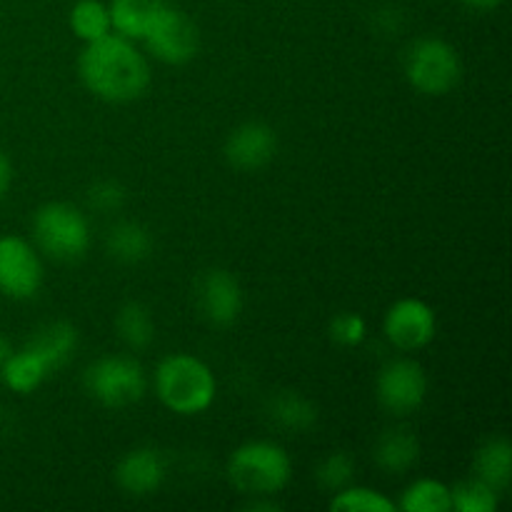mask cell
Segmentation results:
<instances>
[{"label":"cell","instance_id":"19","mask_svg":"<svg viewBox=\"0 0 512 512\" xmlns=\"http://www.w3.org/2000/svg\"><path fill=\"white\" fill-rule=\"evenodd\" d=\"M420 445L410 430H388L375 445V460L388 473H405L418 460Z\"/></svg>","mask_w":512,"mask_h":512},{"label":"cell","instance_id":"32","mask_svg":"<svg viewBox=\"0 0 512 512\" xmlns=\"http://www.w3.org/2000/svg\"><path fill=\"white\" fill-rule=\"evenodd\" d=\"M248 510H280V505H275V503H250L248 505Z\"/></svg>","mask_w":512,"mask_h":512},{"label":"cell","instance_id":"15","mask_svg":"<svg viewBox=\"0 0 512 512\" xmlns=\"http://www.w3.org/2000/svg\"><path fill=\"white\" fill-rule=\"evenodd\" d=\"M28 345L43 358L48 370H58L73 358L75 348H78V330L70 323H50L38 330V335Z\"/></svg>","mask_w":512,"mask_h":512},{"label":"cell","instance_id":"17","mask_svg":"<svg viewBox=\"0 0 512 512\" xmlns=\"http://www.w3.org/2000/svg\"><path fill=\"white\" fill-rule=\"evenodd\" d=\"M512 448L505 438H493L475 455V473L478 480L488 483L490 488L503 493L512 478Z\"/></svg>","mask_w":512,"mask_h":512},{"label":"cell","instance_id":"20","mask_svg":"<svg viewBox=\"0 0 512 512\" xmlns=\"http://www.w3.org/2000/svg\"><path fill=\"white\" fill-rule=\"evenodd\" d=\"M400 508L405 512H448L453 510V498H450V488L440 480L423 478L415 480L408 490L403 493Z\"/></svg>","mask_w":512,"mask_h":512},{"label":"cell","instance_id":"7","mask_svg":"<svg viewBox=\"0 0 512 512\" xmlns=\"http://www.w3.org/2000/svg\"><path fill=\"white\" fill-rule=\"evenodd\" d=\"M143 40L150 53H153V58L170 65H183L198 53L200 33L193 18L165 3L163 10L150 23V28L145 30Z\"/></svg>","mask_w":512,"mask_h":512},{"label":"cell","instance_id":"24","mask_svg":"<svg viewBox=\"0 0 512 512\" xmlns=\"http://www.w3.org/2000/svg\"><path fill=\"white\" fill-rule=\"evenodd\" d=\"M330 510L335 512H393V500L385 498L383 493L370 488H355V485H345L338 490L333 500H330Z\"/></svg>","mask_w":512,"mask_h":512},{"label":"cell","instance_id":"13","mask_svg":"<svg viewBox=\"0 0 512 512\" xmlns=\"http://www.w3.org/2000/svg\"><path fill=\"white\" fill-rule=\"evenodd\" d=\"M118 485L128 495L143 498V495L155 493L165 478V460L158 450L138 448L125 455L115 470Z\"/></svg>","mask_w":512,"mask_h":512},{"label":"cell","instance_id":"5","mask_svg":"<svg viewBox=\"0 0 512 512\" xmlns=\"http://www.w3.org/2000/svg\"><path fill=\"white\" fill-rule=\"evenodd\" d=\"M85 390L105 408H125L143 398L148 380L138 360L128 355H108L85 370Z\"/></svg>","mask_w":512,"mask_h":512},{"label":"cell","instance_id":"6","mask_svg":"<svg viewBox=\"0 0 512 512\" xmlns=\"http://www.w3.org/2000/svg\"><path fill=\"white\" fill-rule=\"evenodd\" d=\"M460 58L450 43L440 38H420L405 55V75L410 85L425 95H445L458 85Z\"/></svg>","mask_w":512,"mask_h":512},{"label":"cell","instance_id":"9","mask_svg":"<svg viewBox=\"0 0 512 512\" xmlns=\"http://www.w3.org/2000/svg\"><path fill=\"white\" fill-rule=\"evenodd\" d=\"M425 393H428V378L415 360L398 358L380 370L378 400L388 413H415L423 405Z\"/></svg>","mask_w":512,"mask_h":512},{"label":"cell","instance_id":"22","mask_svg":"<svg viewBox=\"0 0 512 512\" xmlns=\"http://www.w3.org/2000/svg\"><path fill=\"white\" fill-rule=\"evenodd\" d=\"M118 333L128 348H148L155 338V325L153 318H150V310L140 303L123 305L118 313Z\"/></svg>","mask_w":512,"mask_h":512},{"label":"cell","instance_id":"14","mask_svg":"<svg viewBox=\"0 0 512 512\" xmlns=\"http://www.w3.org/2000/svg\"><path fill=\"white\" fill-rule=\"evenodd\" d=\"M165 0H110V25L128 40H143L145 30L163 10Z\"/></svg>","mask_w":512,"mask_h":512},{"label":"cell","instance_id":"28","mask_svg":"<svg viewBox=\"0 0 512 512\" xmlns=\"http://www.w3.org/2000/svg\"><path fill=\"white\" fill-rule=\"evenodd\" d=\"M90 208H95L98 213H113V210H120L125 203V190L120 188L115 180H100L90 188Z\"/></svg>","mask_w":512,"mask_h":512},{"label":"cell","instance_id":"26","mask_svg":"<svg viewBox=\"0 0 512 512\" xmlns=\"http://www.w3.org/2000/svg\"><path fill=\"white\" fill-rule=\"evenodd\" d=\"M355 473V463L348 453H333L320 463L318 468V483L323 485L325 490H343L345 485H350Z\"/></svg>","mask_w":512,"mask_h":512},{"label":"cell","instance_id":"10","mask_svg":"<svg viewBox=\"0 0 512 512\" xmlns=\"http://www.w3.org/2000/svg\"><path fill=\"white\" fill-rule=\"evenodd\" d=\"M385 335L400 350H418L435 338V313L425 300L403 298L385 315Z\"/></svg>","mask_w":512,"mask_h":512},{"label":"cell","instance_id":"2","mask_svg":"<svg viewBox=\"0 0 512 512\" xmlns=\"http://www.w3.org/2000/svg\"><path fill=\"white\" fill-rule=\"evenodd\" d=\"M155 393L173 413L198 415L213 405L215 375L193 355H170L155 370Z\"/></svg>","mask_w":512,"mask_h":512},{"label":"cell","instance_id":"16","mask_svg":"<svg viewBox=\"0 0 512 512\" xmlns=\"http://www.w3.org/2000/svg\"><path fill=\"white\" fill-rule=\"evenodd\" d=\"M48 373L50 370L48 365L43 363V358H40L30 345H25L18 353H10V358L5 360L0 378H3V383L8 385L10 390H15V393H33Z\"/></svg>","mask_w":512,"mask_h":512},{"label":"cell","instance_id":"31","mask_svg":"<svg viewBox=\"0 0 512 512\" xmlns=\"http://www.w3.org/2000/svg\"><path fill=\"white\" fill-rule=\"evenodd\" d=\"M10 353H13V350H10V343L5 338H0V373H3V365L5 360L10 358Z\"/></svg>","mask_w":512,"mask_h":512},{"label":"cell","instance_id":"18","mask_svg":"<svg viewBox=\"0 0 512 512\" xmlns=\"http://www.w3.org/2000/svg\"><path fill=\"white\" fill-rule=\"evenodd\" d=\"M153 250V238H150L148 228L133 220H123V223L113 225L108 233V253L120 263H140Z\"/></svg>","mask_w":512,"mask_h":512},{"label":"cell","instance_id":"1","mask_svg":"<svg viewBox=\"0 0 512 512\" xmlns=\"http://www.w3.org/2000/svg\"><path fill=\"white\" fill-rule=\"evenodd\" d=\"M85 88L108 103H130L150 85V65L145 55L118 33L85 45L78 60Z\"/></svg>","mask_w":512,"mask_h":512},{"label":"cell","instance_id":"3","mask_svg":"<svg viewBox=\"0 0 512 512\" xmlns=\"http://www.w3.org/2000/svg\"><path fill=\"white\" fill-rule=\"evenodd\" d=\"M290 458L270 440L240 445L228 463V475L238 490L248 495H273L290 480Z\"/></svg>","mask_w":512,"mask_h":512},{"label":"cell","instance_id":"8","mask_svg":"<svg viewBox=\"0 0 512 512\" xmlns=\"http://www.w3.org/2000/svg\"><path fill=\"white\" fill-rule=\"evenodd\" d=\"M43 283V265L28 240L18 235L0 238V290L8 298H33Z\"/></svg>","mask_w":512,"mask_h":512},{"label":"cell","instance_id":"12","mask_svg":"<svg viewBox=\"0 0 512 512\" xmlns=\"http://www.w3.org/2000/svg\"><path fill=\"white\" fill-rule=\"evenodd\" d=\"M275 148H278V140L270 125L245 123L230 133L225 143V158L240 170H255L273 160Z\"/></svg>","mask_w":512,"mask_h":512},{"label":"cell","instance_id":"4","mask_svg":"<svg viewBox=\"0 0 512 512\" xmlns=\"http://www.w3.org/2000/svg\"><path fill=\"white\" fill-rule=\"evenodd\" d=\"M35 243L60 263H75L90 248V223L78 208L68 203H48L35 213Z\"/></svg>","mask_w":512,"mask_h":512},{"label":"cell","instance_id":"27","mask_svg":"<svg viewBox=\"0 0 512 512\" xmlns=\"http://www.w3.org/2000/svg\"><path fill=\"white\" fill-rule=\"evenodd\" d=\"M365 333H368V328H365L363 315L358 313H338L330 320V335H333V340L340 345H348V348L363 343Z\"/></svg>","mask_w":512,"mask_h":512},{"label":"cell","instance_id":"23","mask_svg":"<svg viewBox=\"0 0 512 512\" xmlns=\"http://www.w3.org/2000/svg\"><path fill=\"white\" fill-rule=\"evenodd\" d=\"M270 415L280 428L308 430L315 423V408L298 393H280L270 405Z\"/></svg>","mask_w":512,"mask_h":512},{"label":"cell","instance_id":"25","mask_svg":"<svg viewBox=\"0 0 512 512\" xmlns=\"http://www.w3.org/2000/svg\"><path fill=\"white\" fill-rule=\"evenodd\" d=\"M450 498L458 512H493L498 508V490L478 478L465 480L458 488L450 490Z\"/></svg>","mask_w":512,"mask_h":512},{"label":"cell","instance_id":"21","mask_svg":"<svg viewBox=\"0 0 512 512\" xmlns=\"http://www.w3.org/2000/svg\"><path fill=\"white\" fill-rule=\"evenodd\" d=\"M70 28L85 43H93V40L108 35L113 30L108 5H103L100 0H78L70 10Z\"/></svg>","mask_w":512,"mask_h":512},{"label":"cell","instance_id":"29","mask_svg":"<svg viewBox=\"0 0 512 512\" xmlns=\"http://www.w3.org/2000/svg\"><path fill=\"white\" fill-rule=\"evenodd\" d=\"M10 178H13V170H10L8 158H5V155L0 153V198H3L5 190H8Z\"/></svg>","mask_w":512,"mask_h":512},{"label":"cell","instance_id":"30","mask_svg":"<svg viewBox=\"0 0 512 512\" xmlns=\"http://www.w3.org/2000/svg\"><path fill=\"white\" fill-rule=\"evenodd\" d=\"M460 3L468 5L470 10H493V8H498L503 0H460Z\"/></svg>","mask_w":512,"mask_h":512},{"label":"cell","instance_id":"11","mask_svg":"<svg viewBox=\"0 0 512 512\" xmlns=\"http://www.w3.org/2000/svg\"><path fill=\"white\" fill-rule=\"evenodd\" d=\"M198 308L213 325H230L243 310V290L228 270H208L195 288Z\"/></svg>","mask_w":512,"mask_h":512}]
</instances>
